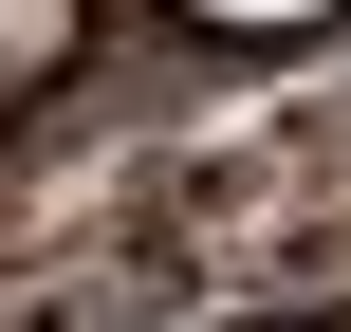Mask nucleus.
I'll use <instances>...</instances> for the list:
<instances>
[{
	"mask_svg": "<svg viewBox=\"0 0 351 332\" xmlns=\"http://www.w3.org/2000/svg\"><path fill=\"white\" fill-rule=\"evenodd\" d=\"M19 55H56V0H0V74H19Z\"/></svg>",
	"mask_w": 351,
	"mask_h": 332,
	"instance_id": "nucleus-1",
	"label": "nucleus"
},
{
	"mask_svg": "<svg viewBox=\"0 0 351 332\" xmlns=\"http://www.w3.org/2000/svg\"><path fill=\"white\" fill-rule=\"evenodd\" d=\"M204 18H315V0H204Z\"/></svg>",
	"mask_w": 351,
	"mask_h": 332,
	"instance_id": "nucleus-2",
	"label": "nucleus"
}]
</instances>
